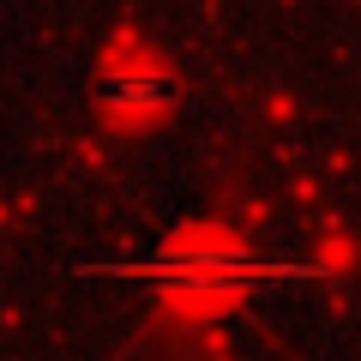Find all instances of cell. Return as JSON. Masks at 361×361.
Segmentation results:
<instances>
[{"instance_id":"obj_1","label":"cell","mask_w":361,"mask_h":361,"mask_svg":"<svg viewBox=\"0 0 361 361\" xmlns=\"http://www.w3.org/2000/svg\"><path fill=\"white\" fill-rule=\"evenodd\" d=\"M97 97H103L109 115H157V109H169V97H175V78L157 73V66H115V73L97 85Z\"/></svg>"}]
</instances>
